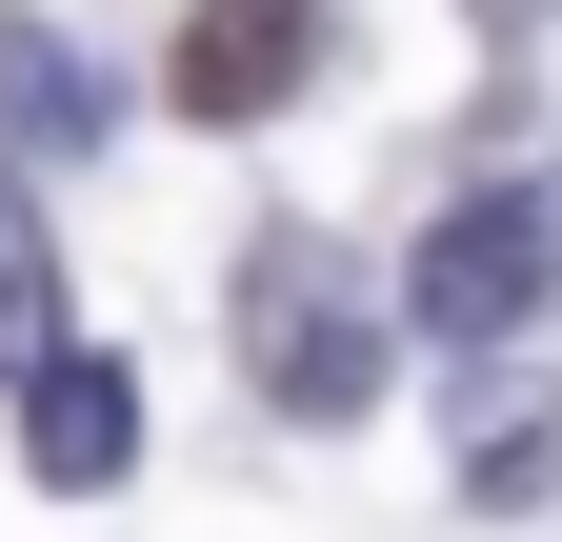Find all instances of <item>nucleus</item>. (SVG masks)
<instances>
[{
    "instance_id": "obj_5",
    "label": "nucleus",
    "mask_w": 562,
    "mask_h": 542,
    "mask_svg": "<svg viewBox=\"0 0 562 542\" xmlns=\"http://www.w3.org/2000/svg\"><path fill=\"white\" fill-rule=\"evenodd\" d=\"M101 121H121V81H101L81 41H60V21H0V142H21V161H81Z\"/></svg>"
},
{
    "instance_id": "obj_1",
    "label": "nucleus",
    "mask_w": 562,
    "mask_h": 542,
    "mask_svg": "<svg viewBox=\"0 0 562 542\" xmlns=\"http://www.w3.org/2000/svg\"><path fill=\"white\" fill-rule=\"evenodd\" d=\"M382 302H362V261H341L322 222H261L241 241V382L281 402V422H362L382 402Z\"/></svg>"
},
{
    "instance_id": "obj_4",
    "label": "nucleus",
    "mask_w": 562,
    "mask_h": 542,
    "mask_svg": "<svg viewBox=\"0 0 562 542\" xmlns=\"http://www.w3.org/2000/svg\"><path fill=\"white\" fill-rule=\"evenodd\" d=\"M21 462H41L60 503L140 483V382H121L101 342H21Z\"/></svg>"
},
{
    "instance_id": "obj_2",
    "label": "nucleus",
    "mask_w": 562,
    "mask_h": 542,
    "mask_svg": "<svg viewBox=\"0 0 562 542\" xmlns=\"http://www.w3.org/2000/svg\"><path fill=\"white\" fill-rule=\"evenodd\" d=\"M542 282H562V201L542 181H462L442 222H422V261H402V321L422 342H522Z\"/></svg>"
},
{
    "instance_id": "obj_3",
    "label": "nucleus",
    "mask_w": 562,
    "mask_h": 542,
    "mask_svg": "<svg viewBox=\"0 0 562 542\" xmlns=\"http://www.w3.org/2000/svg\"><path fill=\"white\" fill-rule=\"evenodd\" d=\"M341 60V21L322 0H201L181 21V60H161V101L201 121V142H261V121H302V81Z\"/></svg>"
}]
</instances>
